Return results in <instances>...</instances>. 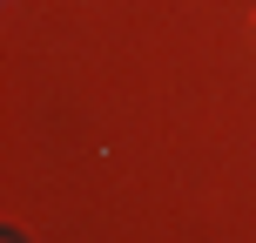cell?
Instances as JSON below:
<instances>
[{
    "mask_svg": "<svg viewBox=\"0 0 256 243\" xmlns=\"http://www.w3.org/2000/svg\"><path fill=\"white\" fill-rule=\"evenodd\" d=\"M0 243H27V236H14V230H7V236H0Z\"/></svg>",
    "mask_w": 256,
    "mask_h": 243,
    "instance_id": "6da1fadb",
    "label": "cell"
}]
</instances>
